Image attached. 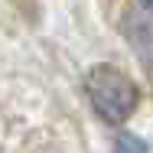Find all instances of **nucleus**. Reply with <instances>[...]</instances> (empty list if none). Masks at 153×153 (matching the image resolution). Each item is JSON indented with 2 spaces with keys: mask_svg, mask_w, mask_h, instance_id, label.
<instances>
[{
  "mask_svg": "<svg viewBox=\"0 0 153 153\" xmlns=\"http://www.w3.org/2000/svg\"><path fill=\"white\" fill-rule=\"evenodd\" d=\"M114 153H147V143L140 137H134V134H117Z\"/></svg>",
  "mask_w": 153,
  "mask_h": 153,
  "instance_id": "nucleus-2",
  "label": "nucleus"
},
{
  "mask_svg": "<svg viewBox=\"0 0 153 153\" xmlns=\"http://www.w3.org/2000/svg\"><path fill=\"white\" fill-rule=\"evenodd\" d=\"M85 91L91 98L94 111L108 124L127 121L137 108V85L114 65H94L85 78Z\"/></svg>",
  "mask_w": 153,
  "mask_h": 153,
  "instance_id": "nucleus-1",
  "label": "nucleus"
}]
</instances>
